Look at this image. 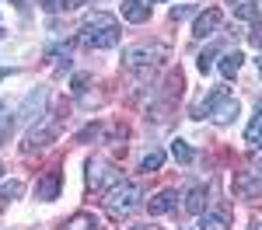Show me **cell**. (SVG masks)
<instances>
[{
  "mask_svg": "<svg viewBox=\"0 0 262 230\" xmlns=\"http://www.w3.org/2000/svg\"><path fill=\"white\" fill-rule=\"evenodd\" d=\"M196 115H206V119H213L217 125H227L238 119V98L227 91V87H213L206 98H203V105L196 108Z\"/></svg>",
  "mask_w": 262,
  "mask_h": 230,
  "instance_id": "1",
  "label": "cell"
},
{
  "mask_svg": "<svg viewBox=\"0 0 262 230\" xmlns=\"http://www.w3.org/2000/svg\"><path fill=\"white\" fill-rule=\"evenodd\" d=\"M140 206V188L133 185V182H119V185H112L105 192V209H108V216H129L133 209Z\"/></svg>",
  "mask_w": 262,
  "mask_h": 230,
  "instance_id": "2",
  "label": "cell"
},
{
  "mask_svg": "<svg viewBox=\"0 0 262 230\" xmlns=\"http://www.w3.org/2000/svg\"><path fill=\"white\" fill-rule=\"evenodd\" d=\"M164 56H168V45L154 42V45H133V49H126L122 63H126V70H133V73H150Z\"/></svg>",
  "mask_w": 262,
  "mask_h": 230,
  "instance_id": "3",
  "label": "cell"
},
{
  "mask_svg": "<svg viewBox=\"0 0 262 230\" xmlns=\"http://www.w3.org/2000/svg\"><path fill=\"white\" fill-rule=\"evenodd\" d=\"M122 182V174L116 171V164H108V161H91L88 164V185L91 188H112V185H119Z\"/></svg>",
  "mask_w": 262,
  "mask_h": 230,
  "instance_id": "4",
  "label": "cell"
},
{
  "mask_svg": "<svg viewBox=\"0 0 262 230\" xmlns=\"http://www.w3.org/2000/svg\"><path fill=\"white\" fill-rule=\"evenodd\" d=\"M119 24H108V28H81V39L84 45H91V49H112L116 42H119Z\"/></svg>",
  "mask_w": 262,
  "mask_h": 230,
  "instance_id": "5",
  "label": "cell"
},
{
  "mask_svg": "<svg viewBox=\"0 0 262 230\" xmlns=\"http://www.w3.org/2000/svg\"><path fill=\"white\" fill-rule=\"evenodd\" d=\"M234 195H242V199H259L262 195V182L252 174V167L234 174Z\"/></svg>",
  "mask_w": 262,
  "mask_h": 230,
  "instance_id": "6",
  "label": "cell"
},
{
  "mask_svg": "<svg viewBox=\"0 0 262 230\" xmlns=\"http://www.w3.org/2000/svg\"><path fill=\"white\" fill-rule=\"evenodd\" d=\"M56 140V125H39V129H32L28 136H25V154H32V150H42V146H49Z\"/></svg>",
  "mask_w": 262,
  "mask_h": 230,
  "instance_id": "7",
  "label": "cell"
},
{
  "mask_svg": "<svg viewBox=\"0 0 262 230\" xmlns=\"http://www.w3.org/2000/svg\"><path fill=\"white\" fill-rule=\"evenodd\" d=\"M217 28H221V11H217V7H210V11H203L200 18H196L192 35H196V39H206V35H213Z\"/></svg>",
  "mask_w": 262,
  "mask_h": 230,
  "instance_id": "8",
  "label": "cell"
},
{
  "mask_svg": "<svg viewBox=\"0 0 262 230\" xmlns=\"http://www.w3.org/2000/svg\"><path fill=\"white\" fill-rule=\"evenodd\" d=\"M179 206V192L175 188H164V192H158L150 202H147V209H150V216H161V213H171V209Z\"/></svg>",
  "mask_w": 262,
  "mask_h": 230,
  "instance_id": "9",
  "label": "cell"
},
{
  "mask_svg": "<svg viewBox=\"0 0 262 230\" xmlns=\"http://www.w3.org/2000/svg\"><path fill=\"white\" fill-rule=\"evenodd\" d=\"M56 195H60V174H56V171H49L39 185H35V199H39V202H53Z\"/></svg>",
  "mask_w": 262,
  "mask_h": 230,
  "instance_id": "10",
  "label": "cell"
},
{
  "mask_svg": "<svg viewBox=\"0 0 262 230\" xmlns=\"http://www.w3.org/2000/svg\"><path fill=\"white\" fill-rule=\"evenodd\" d=\"M122 18L133 21V24H143V21L150 18V4H143V0H126V4H122Z\"/></svg>",
  "mask_w": 262,
  "mask_h": 230,
  "instance_id": "11",
  "label": "cell"
},
{
  "mask_svg": "<svg viewBox=\"0 0 262 230\" xmlns=\"http://www.w3.org/2000/svg\"><path fill=\"white\" fill-rule=\"evenodd\" d=\"M42 101H46V91H32L28 101L18 108V122H32V119H35V108L42 112Z\"/></svg>",
  "mask_w": 262,
  "mask_h": 230,
  "instance_id": "12",
  "label": "cell"
},
{
  "mask_svg": "<svg viewBox=\"0 0 262 230\" xmlns=\"http://www.w3.org/2000/svg\"><path fill=\"white\" fill-rule=\"evenodd\" d=\"M185 209L192 213V216H203L206 213V188H189V195H185Z\"/></svg>",
  "mask_w": 262,
  "mask_h": 230,
  "instance_id": "13",
  "label": "cell"
},
{
  "mask_svg": "<svg viewBox=\"0 0 262 230\" xmlns=\"http://www.w3.org/2000/svg\"><path fill=\"white\" fill-rule=\"evenodd\" d=\"M245 143L252 146V150H262V112L248 122V129H245Z\"/></svg>",
  "mask_w": 262,
  "mask_h": 230,
  "instance_id": "14",
  "label": "cell"
},
{
  "mask_svg": "<svg viewBox=\"0 0 262 230\" xmlns=\"http://www.w3.org/2000/svg\"><path fill=\"white\" fill-rule=\"evenodd\" d=\"M242 60H245V56L238 53V49H234V53H224V56H221V73L227 77V81H231V77L242 70Z\"/></svg>",
  "mask_w": 262,
  "mask_h": 230,
  "instance_id": "15",
  "label": "cell"
},
{
  "mask_svg": "<svg viewBox=\"0 0 262 230\" xmlns=\"http://www.w3.org/2000/svg\"><path fill=\"white\" fill-rule=\"evenodd\" d=\"M63 230H101V227H98V220H95L91 213H77L74 220L63 223Z\"/></svg>",
  "mask_w": 262,
  "mask_h": 230,
  "instance_id": "16",
  "label": "cell"
},
{
  "mask_svg": "<svg viewBox=\"0 0 262 230\" xmlns=\"http://www.w3.org/2000/svg\"><path fill=\"white\" fill-rule=\"evenodd\" d=\"M200 230H227V216L224 213H203Z\"/></svg>",
  "mask_w": 262,
  "mask_h": 230,
  "instance_id": "17",
  "label": "cell"
},
{
  "mask_svg": "<svg viewBox=\"0 0 262 230\" xmlns=\"http://www.w3.org/2000/svg\"><path fill=\"white\" fill-rule=\"evenodd\" d=\"M171 157H175L179 164H192L196 154H192V146L185 143V140H175V143H171Z\"/></svg>",
  "mask_w": 262,
  "mask_h": 230,
  "instance_id": "18",
  "label": "cell"
},
{
  "mask_svg": "<svg viewBox=\"0 0 262 230\" xmlns=\"http://www.w3.org/2000/svg\"><path fill=\"white\" fill-rule=\"evenodd\" d=\"M161 164H164V150H150V154H143L140 171H158Z\"/></svg>",
  "mask_w": 262,
  "mask_h": 230,
  "instance_id": "19",
  "label": "cell"
},
{
  "mask_svg": "<svg viewBox=\"0 0 262 230\" xmlns=\"http://www.w3.org/2000/svg\"><path fill=\"white\" fill-rule=\"evenodd\" d=\"M234 14H238L242 21H255V18H259V4H248V0H245V4L234 7Z\"/></svg>",
  "mask_w": 262,
  "mask_h": 230,
  "instance_id": "20",
  "label": "cell"
},
{
  "mask_svg": "<svg viewBox=\"0 0 262 230\" xmlns=\"http://www.w3.org/2000/svg\"><path fill=\"white\" fill-rule=\"evenodd\" d=\"M108 24H116V18H112V14H101V11L84 21V28H108Z\"/></svg>",
  "mask_w": 262,
  "mask_h": 230,
  "instance_id": "21",
  "label": "cell"
},
{
  "mask_svg": "<svg viewBox=\"0 0 262 230\" xmlns=\"http://www.w3.org/2000/svg\"><path fill=\"white\" fill-rule=\"evenodd\" d=\"M213 56H217V45H210L206 53H200V60H196V66H200V73H206V70L213 66Z\"/></svg>",
  "mask_w": 262,
  "mask_h": 230,
  "instance_id": "22",
  "label": "cell"
},
{
  "mask_svg": "<svg viewBox=\"0 0 262 230\" xmlns=\"http://www.w3.org/2000/svg\"><path fill=\"white\" fill-rule=\"evenodd\" d=\"M14 195H21V182H11V185H4V192H0V202H11Z\"/></svg>",
  "mask_w": 262,
  "mask_h": 230,
  "instance_id": "23",
  "label": "cell"
},
{
  "mask_svg": "<svg viewBox=\"0 0 262 230\" xmlns=\"http://www.w3.org/2000/svg\"><path fill=\"white\" fill-rule=\"evenodd\" d=\"M248 42H252L255 49H262V24H255V28L248 32Z\"/></svg>",
  "mask_w": 262,
  "mask_h": 230,
  "instance_id": "24",
  "label": "cell"
},
{
  "mask_svg": "<svg viewBox=\"0 0 262 230\" xmlns=\"http://www.w3.org/2000/svg\"><path fill=\"white\" fill-rule=\"evenodd\" d=\"M88 81H91V77H88V73H77V77H74V91H77V94H81L84 87H88Z\"/></svg>",
  "mask_w": 262,
  "mask_h": 230,
  "instance_id": "25",
  "label": "cell"
},
{
  "mask_svg": "<svg viewBox=\"0 0 262 230\" xmlns=\"http://www.w3.org/2000/svg\"><path fill=\"white\" fill-rule=\"evenodd\" d=\"M185 14H189V7H185V4H179V7H171V21L185 18Z\"/></svg>",
  "mask_w": 262,
  "mask_h": 230,
  "instance_id": "26",
  "label": "cell"
},
{
  "mask_svg": "<svg viewBox=\"0 0 262 230\" xmlns=\"http://www.w3.org/2000/svg\"><path fill=\"white\" fill-rule=\"evenodd\" d=\"M91 136H98V125H88V129H81V136H77V140H91Z\"/></svg>",
  "mask_w": 262,
  "mask_h": 230,
  "instance_id": "27",
  "label": "cell"
},
{
  "mask_svg": "<svg viewBox=\"0 0 262 230\" xmlns=\"http://www.w3.org/2000/svg\"><path fill=\"white\" fill-rule=\"evenodd\" d=\"M81 4H84V0H60V7H63V11H77Z\"/></svg>",
  "mask_w": 262,
  "mask_h": 230,
  "instance_id": "28",
  "label": "cell"
},
{
  "mask_svg": "<svg viewBox=\"0 0 262 230\" xmlns=\"http://www.w3.org/2000/svg\"><path fill=\"white\" fill-rule=\"evenodd\" d=\"M252 174H255V178H259V182H262V154H259V157H255V161H252Z\"/></svg>",
  "mask_w": 262,
  "mask_h": 230,
  "instance_id": "29",
  "label": "cell"
},
{
  "mask_svg": "<svg viewBox=\"0 0 262 230\" xmlns=\"http://www.w3.org/2000/svg\"><path fill=\"white\" fill-rule=\"evenodd\" d=\"M42 7H46V11H56V7H60V4H56V0H39Z\"/></svg>",
  "mask_w": 262,
  "mask_h": 230,
  "instance_id": "30",
  "label": "cell"
},
{
  "mask_svg": "<svg viewBox=\"0 0 262 230\" xmlns=\"http://www.w3.org/2000/svg\"><path fill=\"white\" fill-rule=\"evenodd\" d=\"M129 230H158V227H129Z\"/></svg>",
  "mask_w": 262,
  "mask_h": 230,
  "instance_id": "31",
  "label": "cell"
},
{
  "mask_svg": "<svg viewBox=\"0 0 262 230\" xmlns=\"http://www.w3.org/2000/svg\"><path fill=\"white\" fill-rule=\"evenodd\" d=\"M248 230H262V227H259V223H252V227H248Z\"/></svg>",
  "mask_w": 262,
  "mask_h": 230,
  "instance_id": "32",
  "label": "cell"
},
{
  "mask_svg": "<svg viewBox=\"0 0 262 230\" xmlns=\"http://www.w3.org/2000/svg\"><path fill=\"white\" fill-rule=\"evenodd\" d=\"M259 77H262V56H259Z\"/></svg>",
  "mask_w": 262,
  "mask_h": 230,
  "instance_id": "33",
  "label": "cell"
},
{
  "mask_svg": "<svg viewBox=\"0 0 262 230\" xmlns=\"http://www.w3.org/2000/svg\"><path fill=\"white\" fill-rule=\"evenodd\" d=\"M259 112H262V98H259Z\"/></svg>",
  "mask_w": 262,
  "mask_h": 230,
  "instance_id": "34",
  "label": "cell"
},
{
  "mask_svg": "<svg viewBox=\"0 0 262 230\" xmlns=\"http://www.w3.org/2000/svg\"><path fill=\"white\" fill-rule=\"evenodd\" d=\"M0 174H4V164H0Z\"/></svg>",
  "mask_w": 262,
  "mask_h": 230,
  "instance_id": "35",
  "label": "cell"
},
{
  "mask_svg": "<svg viewBox=\"0 0 262 230\" xmlns=\"http://www.w3.org/2000/svg\"><path fill=\"white\" fill-rule=\"evenodd\" d=\"M231 4H234V0H231Z\"/></svg>",
  "mask_w": 262,
  "mask_h": 230,
  "instance_id": "36",
  "label": "cell"
}]
</instances>
